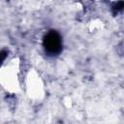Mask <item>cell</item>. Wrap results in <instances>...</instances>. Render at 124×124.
I'll return each instance as SVG.
<instances>
[{
  "mask_svg": "<svg viewBox=\"0 0 124 124\" xmlns=\"http://www.w3.org/2000/svg\"><path fill=\"white\" fill-rule=\"evenodd\" d=\"M44 45L46 50L51 54L57 53L61 49V38L56 32H49L45 39Z\"/></svg>",
  "mask_w": 124,
  "mask_h": 124,
  "instance_id": "obj_1",
  "label": "cell"
}]
</instances>
